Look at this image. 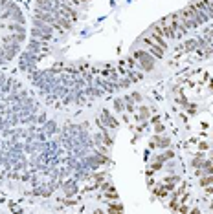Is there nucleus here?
<instances>
[{
	"label": "nucleus",
	"instance_id": "f257e3e1",
	"mask_svg": "<svg viewBox=\"0 0 213 214\" xmlns=\"http://www.w3.org/2000/svg\"><path fill=\"white\" fill-rule=\"evenodd\" d=\"M143 41L147 42V46H149V51H151V53H152V55H154V57H158V59H160V57L163 55V49H162L160 46H158L156 42H152V41H151V37H145V38H143Z\"/></svg>",
	"mask_w": 213,
	"mask_h": 214
},
{
	"label": "nucleus",
	"instance_id": "f03ea898",
	"mask_svg": "<svg viewBox=\"0 0 213 214\" xmlns=\"http://www.w3.org/2000/svg\"><path fill=\"white\" fill-rule=\"evenodd\" d=\"M151 41H152V42H156L162 49H165V48H167V46H165V41H163L162 35H158V33H151Z\"/></svg>",
	"mask_w": 213,
	"mask_h": 214
},
{
	"label": "nucleus",
	"instance_id": "7ed1b4c3",
	"mask_svg": "<svg viewBox=\"0 0 213 214\" xmlns=\"http://www.w3.org/2000/svg\"><path fill=\"white\" fill-rule=\"evenodd\" d=\"M108 211H110V212H123V207L118 205V203H112V205L108 207Z\"/></svg>",
	"mask_w": 213,
	"mask_h": 214
},
{
	"label": "nucleus",
	"instance_id": "20e7f679",
	"mask_svg": "<svg viewBox=\"0 0 213 214\" xmlns=\"http://www.w3.org/2000/svg\"><path fill=\"white\" fill-rule=\"evenodd\" d=\"M107 198H110V200H116V198H118V192L114 190V188H110V190L107 192Z\"/></svg>",
	"mask_w": 213,
	"mask_h": 214
},
{
	"label": "nucleus",
	"instance_id": "39448f33",
	"mask_svg": "<svg viewBox=\"0 0 213 214\" xmlns=\"http://www.w3.org/2000/svg\"><path fill=\"white\" fill-rule=\"evenodd\" d=\"M202 185H208V183H213V178H204V180L200 181Z\"/></svg>",
	"mask_w": 213,
	"mask_h": 214
}]
</instances>
